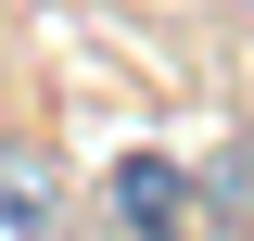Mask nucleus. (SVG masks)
Returning a JSON list of instances; mask_svg holds the SVG:
<instances>
[{
	"mask_svg": "<svg viewBox=\"0 0 254 241\" xmlns=\"http://www.w3.org/2000/svg\"><path fill=\"white\" fill-rule=\"evenodd\" d=\"M115 229L127 241H190V165L178 152H127L115 165Z\"/></svg>",
	"mask_w": 254,
	"mask_h": 241,
	"instance_id": "obj_1",
	"label": "nucleus"
},
{
	"mask_svg": "<svg viewBox=\"0 0 254 241\" xmlns=\"http://www.w3.org/2000/svg\"><path fill=\"white\" fill-rule=\"evenodd\" d=\"M0 216H13V229H51V178H38V152H0Z\"/></svg>",
	"mask_w": 254,
	"mask_h": 241,
	"instance_id": "obj_2",
	"label": "nucleus"
},
{
	"mask_svg": "<svg viewBox=\"0 0 254 241\" xmlns=\"http://www.w3.org/2000/svg\"><path fill=\"white\" fill-rule=\"evenodd\" d=\"M190 190H203L216 216H254V140H242V152H216V178H190Z\"/></svg>",
	"mask_w": 254,
	"mask_h": 241,
	"instance_id": "obj_3",
	"label": "nucleus"
},
{
	"mask_svg": "<svg viewBox=\"0 0 254 241\" xmlns=\"http://www.w3.org/2000/svg\"><path fill=\"white\" fill-rule=\"evenodd\" d=\"M242 13H254V0H242Z\"/></svg>",
	"mask_w": 254,
	"mask_h": 241,
	"instance_id": "obj_4",
	"label": "nucleus"
}]
</instances>
